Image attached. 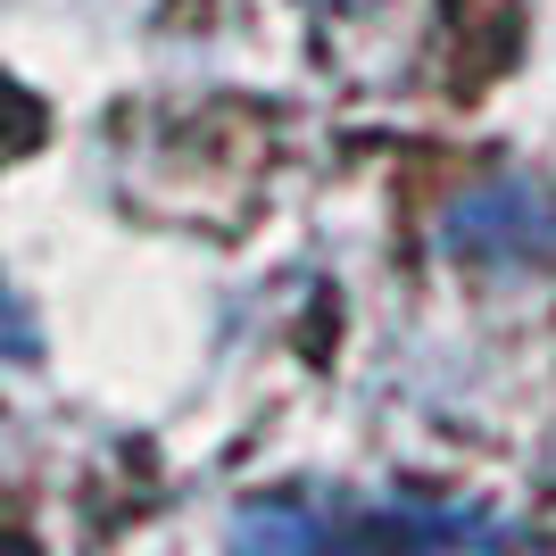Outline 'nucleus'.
<instances>
[{"label":"nucleus","instance_id":"1","mask_svg":"<svg viewBox=\"0 0 556 556\" xmlns=\"http://www.w3.org/2000/svg\"><path fill=\"white\" fill-rule=\"evenodd\" d=\"M307 34L325 50V67L357 92L391 100L416 92L432 75V50H441L448 0H300Z\"/></svg>","mask_w":556,"mask_h":556},{"label":"nucleus","instance_id":"2","mask_svg":"<svg viewBox=\"0 0 556 556\" xmlns=\"http://www.w3.org/2000/svg\"><path fill=\"white\" fill-rule=\"evenodd\" d=\"M441 250L482 266V275H515V266H548L556 257V184L523 175V166H490L441 208Z\"/></svg>","mask_w":556,"mask_h":556},{"label":"nucleus","instance_id":"3","mask_svg":"<svg viewBox=\"0 0 556 556\" xmlns=\"http://www.w3.org/2000/svg\"><path fill=\"white\" fill-rule=\"evenodd\" d=\"M241 540H266V548H316V540H441V548H473V540H498V523L482 515H448V507H250L241 515Z\"/></svg>","mask_w":556,"mask_h":556}]
</instances>
